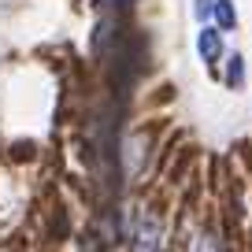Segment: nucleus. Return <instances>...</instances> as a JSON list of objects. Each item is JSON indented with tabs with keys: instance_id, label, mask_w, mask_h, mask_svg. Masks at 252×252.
<instances>
[{
	"instance_id": "f257e3e1",
	"label": "nucleus",
	"mask_w": 252,
	"mask_h": 252,
	"mask_svg": "<svg viewBox=\"0 0 252 252\" xmlns=\"http://www.w3.org/2000/svg\"><path fill=\"white\" fill-rule=\"evenodd\" d=\"M200 56H204L208 63L212 60H219V52H222V37H219V30H200Z\"/></svg>"
},
{
	"instance_id": "f03ea898",
	"label": "nucleus",
	"mask_w": 252,
	"mask_h": 252,
	"mask_svg": "<svg viewBox=\"0 0 252 252\" xmlns=\"http://www.w3.org/2000/svg\"><path fill=\"white\" fill-rule=\"evenodd\" d=\"M156 237H159V222L149 219V222H145V226L134 234V241H137L134 252H152V249H156Z\"/></svg>"
},
{
	"instance_id": "7ed1b4c3",
	"label": "nucleus",
	"mask_w": 252,
	"mask_h": 252,
	"mask_svg": "<svg viewBox=\"0 0 252 252\" xmlns=\"http://www.w3.org/2000/svg\"><path fill=\"white\" fill-rule=\"evenodd\" d=\"M215 23H219L222 30H234L237 15H234V4H230V0H215Z\"/></svg>"
},
{
	"instance_id": "20e7f679",
	"label": "nucleus",
	"mask_w": 252,
	"mask_h": 252,
	"mask_svg": "<svg viewBox=\"0 0 252 252\" xmlns=\"http://www.w3.org/2000/svg\"><path fill=\"white\" fill-rule=\"evenodd\" d=\"M230 86H241V56L230 60Z\"/></svg>"
},
{
	"instance_id": "39448f33",
	"label": "nucleus",
	"mask_w": 252,
	"mask_h": 252,
	"mask_svg": "<svg viewBox=\"0 0 252 252\" xmlns=\"http://www.w3.org/2000/svg\"><path fill=\"white\" fill-rule=\"evenodd\" d=\"M197 252H219V245H215V237H200V249Z\"/></svg>"
}]
</instances>
